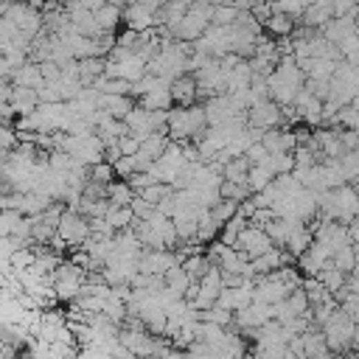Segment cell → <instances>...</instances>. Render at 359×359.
<instances>
[{
    "label": "cell",
    "mask_w": 359,
    "mask_h": 359,
    "mask_svg": "<svg viewBox=\"0 0 359 359\" xmlns=\"http://www.w3.org/2000/svg\"><path fill=\"white\" fill-rule=\"evenodd\" d=\"M57 233L65 244L70 247H81L87 239H90V219L84 213H79L76 208H65L62 216H59V224H57Z\"/></svg>",
    "instance_id": "cell-1"
},
{
    "label": "cell",
    "mask_w": 359,
    "mask_h": 359,
    "mask_svg": "<svg viewBox=\"0 0 359 359\" xmlns=\"http://www.w3.org/2000/svg\"><path fill=\"white\" fill-rule=\"evenodd\" d=\"M247 124L255 126V129H269V126H281L284 124V110L275 99H264V101H255L250 104L247 110Z\"/></svg>",
    "instance_id": "cell-2"
},
{
    "label": "cell",
    "mask_w": 359,
    "mask_h": 359,
    "mask_svg": "<svg viewBox=\"0 0 359 359\" xmlns=\"http://www.w3.org/2000/svg\"><path fill=\"white\" fill-rule=\"evenodd\" d=\"M275 242L269 239V233L264 231V228H258V224H247V228L239 233V239H236V250H242L247 258H255V255H261V253H266L269 247H273Z\"/></svg>",
    "instance_id": "cell-3"
},
{
    "label": "cell",
    "mask_w": 359,
    "mask_h": 359,
    "mask_svg": "<svg viewBox=\"0 0 359 359\" xmlns=\"http://www.w3.org/2000/svg\"><path fill=\"white\" fill-rule=\"evenodd\" d=\"M168 93H171V101H174L177 107L194 104V101L200 99V96H197V76H191L188 70L180 73V76H174L171 84H168Z\"/></svg>",
    "instance_id": "cell-4"
},
{
    "label": "cell",
    "mask_w": 359,
    "mask_h": 359,
    "mask_svg": "<svg viewBox=\"0 0 359 359\" xmlns=\"http://www.w3.org/2000/svg\"><path fill=\"white\" fill-rule=\"evenodd\" d=\"M124 20H126V28H132V31H146V28L157 26V12L138 3V0H129L126 12H124Z\"/></svg>",
    "instance_id": "cell-5"
},
{
    "label": "cell",
    "mask_w": 359,
    "mask_h": 359,
    "mask_svg": "<svg viewBox=\"0 0 359 359\" xmlns=\"http://www.w3.org/2000/svg\"><path fill=\"white\" fill-rule=\"evenodd\" d=\"M295 17L292 14H287V12H275L273 9V14H269L261 26H264V31L273 37V39H278V37H292V28H295Z\"/></svg>",
    "instance_id": "cell-6"
},
{
    "label": "cell",
    "mask_w": 359,
    "mask_h": 359,
    "mask_svg": "<svg viewBox=\"0 0 359 359\" xmlns=\"http://www.w3.org/2000/svg\"><path fill=\"white\" fill-rule=\"evenodd\" d=\"M9 104H12V110H17V113H23V115H31V113L39 107V96H37L34 87H26V84H23V87L12 90Z\"/></svg>",
    "instance_id": "cell-7"
},
{
    "label": "cell",
    "mask_w": 359,
    "mask_h": 359,
    "mask_svg": "<svg viewBox=\"0 0 359 359\" xmlns=\"http://www.w3.org/2000/svg\"><path fill=\"white\" fill-rule=\"evenodd\" d=\"M93 14H96V23H99V31H110V34H115V28H118V23L124 17L121 6L113 3V0H104V3Z\"/></svg>",
    "instance_id": "cell-8"
},
{
    "label": "cell",
    "mask_w": 359,
    "mask_h": 359,
    "mask_svg": "<svg viewBox=\"0 0 359 359\" xmlns=\"http://www.w3.org/2000/svg\"><path fill=\"white\" fill-rule=\"evenodd\" d=\"M250 160L244 155H236V157H228L222 166V180H233V183H247V171H250Z\"/></svg>",
    "instance_id": "cell-9"
},
{
    "label": "cell",
    "mask_w": 359,
    "mask_h": 359,
    "mask_svg": "<svg viewBox=\"0 0 359 359\" xmlns=\"http://www.w3.org/2000/svg\"><path fill=\"white\" fill-rule=\"evenodd\" d=\"M104 219H107V224H110L113 231H124V228H129V224H132L135 213H132V205H115V202H110Z\"/></svg>",
    "instance_id": "cell-10"
},
{
    "label": "cell",
    "mask_w": 359,
    "mask_h": 359,
    "mask_svg": "<svg viewBox=\"0 0 359 359\" xmlns=\"http://www.w3.org/2000/svg\"><path fill=\"white\" fill-rule=\"evenodd\" d=\"M318 278H320V284H323V287H326V289L334 295L337 289H342V287H345V278H348V275L342 273V269H337V266H334V261L329 258V261L320 266Z\"/></svg>",
    "instance_id": "cell-11"
},
{
    "label": "cell",
    "mask_w": 359,
    "mask_h": 359,
    "mask_svg": "<svg viewBox=\"0 0 359 359\" xmlns=\"http://www.w3.org/2000/svg\"><path fill=\"white\" fill-rule=\"evenodd\" d=\"M138 99H141V107H146V110H168L174 104L168 87H155V90H149V93L138 96Z\"/></svg>",
    "instance_id": "cell-12"
},
{
    "label": "cell",
    "mask_w": 359,
    "mask_h": 359,
    "mask_svg": "<svg viewBox=\"0 0 359 359\" xmlns=\"http://www.w3.org/2000/svg\"><path fill=\"white\" fill-rule=\"evenodd\" d=\"M273 171H269L264 163H253L250 166V171H247V188L255 194V191H261V188H266L269 183H273Z\"/></svg>",
    "instance_id": "cell-13"
},
{
    "label": "cell",
    "mask_w": 359,
    "mask_h": 359,
    "mask_svg": "<svg viewBox=\"0 0 359 359\" xmlns=\"http://www.w3.org/2000/svg\"><path fill=\"white\" fill-rule=\"evenodd\" d=\"M132 197H135V188L126 183L124 177L113 180V183L107 186V200H110V202H115V205H129V202H132Z\"/></svg>",
    "instance_id": "cell-14"
},
{
    "label": "cell",
    "mask_w": 359,
    "mask_h": 359,
    "mask_svg": "<svg viewBox=\"0 0 359 359\" xmlns=\"http://www.w3.org/2000/svg\"><path fill=\"white\" fill-rule=\"evenodd\" d=\"M236 211H239V202H236V200H224V197H222L219 202H213V205L208 208L211 219H213V222L219 224V228H222V224L228 222V219H231V216H233Z\"/></svg>",
    "instance_id": "cell-15"
},
{
    "label": "cell",
    "mask_w": 359,
    "mask_h": 359,
    "mask_svg": "<svg viewBox=\"0 0 359 359\" xmlns=\"http://www.w3.org/2000/svg\"><path fill=\"white\" fill-rule=\"evenodd\" d=\"M87 180H93V183H101V186H110L115 180V168L110 160H99L93 166H87Z\"/></svg>",
    "instance_id": "cell-16"
},
{
    "label": "cell",
    "mask_w": 359,
    "mask_h": 359,
    "mask_svg": "<svg viewBox=\"0 0 359 359\" xmlns=\"http://www.w3.org/2000/svg\"><path fill=\"white\" fill-rule=\"evenodd\" d=\"M239 6H233V3H216L213 6V12H211V23L213 26H233L236 23V17H239Z\"/></svg>",
    "instance_id": "cell-17"
},
{
    "label": "cell",
    "mask_w": 359,
    "mask_h": 359,
    "mask_svg": "<svg viewBox=\"0 0 359 359\" xmlns=\"http://www.w3.org/2000/svg\"><path fill=\"white\" fill-rule=\"evenodd\" d=\"M331 261H334V266H337V269H342V273L348 275L351 269L356 266V253H353V244H345V247L334 250V253H331Z\"/></svg>",
    "instance_id": "cell-18"
},
{
    "label": "cell",
    "mask_w": 359,
    "mask_h": 359,
    "mask_svg": "<svg viewBox=\"0 0 359 359\" xmlns=\"http://www.w3.org/2000/svg\"><path fill=\"white\" fill-rule=\"evenodd\" d=\"M284 303L292 309V314H306V311H309V306H311V303H309V295H306V289H303V287H295V289L284 298Z\"/></svg>",
    "instance_id": "cell-19"
},
{
    "label": "cell",
    "mask_w": 359,
    "mask_h": 359,
    "mask_svg": "<svg viewBox=\"0 0 359 359\" xmlns=\"http://www.w3.org/2000/svg\"><path fill=\"white\" fill-rule=\"evenodd\" d=\"M129 205H132V213H135V216H138V219H149V216H152V213L157 211V208H155L152 202H146V200H144L141 194H135Z\"/></svg>",
    "instance_id": "cell-20"
},
{
    "label": "cell",
    "mask_w": 359,
    "mask_h": 359,
    "mask_svg": "<svg viewBox=\"0 0 359 359\" xmlns=\"http://www.w3.org/2000/svg\"><path fill=\"white\" fill-rule=\"evenodd\" d=\"M118 149H121V155H135L141 149V138L138 135H132V132H124L118 138Z\"/></svg>",
    "instance_id": "cell-21"
},
{
    "label": "cell",
    "mask_w": 359,
    "mask_h": 359,
    "mask_svg": "<svg viewBox=\"0 0 359 359\" xmlns=\"http://www.w3.org/2000/svg\"><path fill=\"white\" fill-rule=\"evenodd\" d=\"M266 155H269V152H266V146H264L261 141H253V144L244 149V157H247L250 163H264Z\"/></svg>",
    "instance_id": "cell-22"
},
{
    "label": "cell",
    "mask_w": 359,
    "mask_h": 359,
    "mask_svg": "<svg viewBox=\"0 0 359 359\" xmlns=\"http://www.w3.org/2000/svg\"><path fill=\"white\" fill-rule=\"evenodd\" d=\"M353 186V191H356V197H359V180H356V183H351Z\"/></svg>",
    "instance_id": "cell-23"
}]
</instances>
